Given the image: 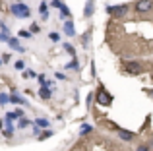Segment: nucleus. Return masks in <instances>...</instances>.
<instances>
[{
	"instance_id": "f257e3e1",
	"label": "nucleus",
	"mask_w": 153,
	"mask_h": 151,
	"mask_svg": "<svg viewBox=\"0 0 153 151\" xmlns=\"http://www.w3.org/2000/svg\"><path fill=\"white\" fill-rule=\"evenodd\" d=\"M12 14L18 16V18H27L29 16V8L23 6V4H14L12 6Z\"/></svg>"
},
{
	"instance_id": "f03ea898",
	"label": "nucleus",
	"mask_w": 153,
	"mask_h": 151,
	"mask_svg": "<svg viewBox=\"0 0 153 151\" xmlns=\"http://www.w3.org/2000/svg\"><path fill=\"white\" fill-rule=\"evenodd\" d=\"M126 12H128L126 4H118V6H111L108 8V14H112L114 18H122V16H126Z\"/></svg>"
},
{
	"instance_id": "7ed1b4c3",
	"label": "nucleus",
	"mask_w": 153,
	"mask_h": 151,
	"mask_svg": "<svg viewBox=\"0 0 153 151\" xmlns=\"http://www.w3.org/2000/svg\"><path fill=\"white\" fill-rule=\"evenodd\" d=\"M151 8H153V2H151V0H138V2H136V12H140V14L149 12Z\"/></svg>"
},
{
	"instance_id": "20e7f679",
	"label": "nucleus",
	"mask_w": 153,
	"mask_h": 151,
	"mask_svg": "<svg viewBox=\"0 0 153 151\" xmlns=\"http://www.w3.org/2000/svg\"><path fill=\"white\" fill-rule=\"evenodd\" d=\"M126 72L128 74H134V76H138V74H142V64L140 62H126Z\"/></svg>"
},
{
	"instance_id": "39448f33",
	"label": "nucleus",
	"mask_w": 153,
	"mask_h": 151,
	"mask_svg": "<svg viewBox=\"0 0 153 151\" xmlns=\"http://www.w3.org/2000/svg\"><path fill=\"white\" fill-rule=\"evenodd\" d=\"M97 101H99V105H111V97H108L103 89L97 91Z\"/></svg>"
},
{
	"instance_id": "423d86ee",
	"label": "nucleus",
	"mask_w": 153,
	"mask_h": 151,
	"mask_svg": "<svg viewBox=\"0 0 153 151\" xmlns=\"http://www.w3.org/2000/svg\"><path fill=\"white\" fill-rule=\"evenodd\" d=\"M118 136L122 138V140H126V141H130L132 138H134V136H132V132H128V130H118Z\"/></svg>"
},
{
	"instance_id": "0eeeda50",
	"label": "nucleus",
	"mask_w": 153,
	"mask_h": 151,
	"mask_svg": "<svg viewBox=\"0 0 153 151\" xmlns=\"http://www.w3.org/2000/svg\"><path fill=\"white\" fill-rule=\"evenodd\" d=\"M64 29H66V33L72 37V35H74V23H72V21H68L66 25H64Z\"/></svg>"
},
{
	"instance_id": "6e6552de",
	"label": "nucleus",
	"mask_w": 153,
	"mask_h": 151,
	"mask_svg": "<svg viewBox=\"0 0 153 151\" xmlns=\"http://www.w3.org/2000/svg\"><path fill=\"white\" fill-rule=\"evenodd\" d=\"M91 14H93V2H91V0H89V2H87V6H85V16H87V18H89Z\"/></svg>"
},
{
	"instance_id": "1a4fd4ad",
	"label": "nucleus",
	"mask_w": 153,
	"mask_h": 151,
	"mask_svg": "<svg viewBox=\"0 0 153 151\" xmlns=\"http://www.w3.org/2000/svg\"><path fill=\"white\" fill-rule=\"evenodd\" d=\"M39 95H41L43 99H49V97H51V89H47V87H43V89L39 91Z\"/></svg>"
},
{
	"instance_id": "9d476101",
	"label": "nucleus",
	"mask_w": 153,
	"mask_h": 151,
	"mask_svg": "<svg viewBox=\"0 0 153 151\" xmlns=\"http://www.w3.org/2000/svg\"><path fill=\"white\" fill-rule=\"evenodd\" d=\"M8 43H10V47H12V49H16V50H22V47L18 45V41H16V39H8Z\"/></svg>"
},
{
	"instance_id": "9b49d317",
	"label": "nucleus",
	"mask_w": 153,
	"mask_h": 151,
	"mask_svg": "<svg viewBox=\"0 0 153 151\" xmlns=\"http://www.w3.org/2000/svg\"><path fill=\"white\" fill-rule=\"evenodd\" d=\"M8 101H10V97H8V95H4V93L0 95V105H6Z\"/></svg>"
},
{
	"instance_id": "f8f14e48",
	"label": "nucleus",
	"mask_w": 153,
	"mask_h": 151,
	"mask_svg": "<svg viewBox=\"0 0 153 151\" xmlns=\"http://www.w3.org/2000/svg\"><path fill=\"white\" fill-rule=\"evenodd\" d=\"M87 132H91V126H87V124H85V126H82V136H85Z\"/></svg>"
},
{
	"instance_id": "ddd939ff",
	"label": "nucleus",
	"mask_w": 153,
	"mask_h": 151,
	"mask_svg": "<svg viewBox=\"0 0 153 151\" xmlns=\"http://www.w3.org/2000/svg\"><path fill=\"white\" fill-rule=\"evenodd\" d=\"M10 101H12V103H23L22 99L18 97V95H12V97H10Z\"/></svg>"
},
{
	"instance_id": "4468645a",
	"label": "nucleus",
	"mask_w": 153,
	"mask_h": 151,
	"mask_svg": "<svg viewBox=\"0 0 153 151\" xmlns=\"http://www.w3.org/2000/svg\"><path fill=\"white\" fill-rule=\"evenodd\" d=\"M16 68L22 70V68H23V62H22V60H18V62H16Z\"/></svg>"
},
{
	"instance_id": "2eb2a0df",
	"label": "nucleus",
	"mask_w": 153,
	"mask_h": 151,
	"mask_svg": "<svg viewBox=\"0 0 153 151\" xmlns=\"http://www.w3.org/2000/svg\"><path fill=\"white\" fill-rule=\"evenodd\" d=\"M27 126V120H19V128H25Z\"/></svg>"
},
{
	"instance_id": "dca6fc26",
	"label": "nucleus",
	"mask_w": 153,
	"mask_h": 151,
	"mask_svg": "<svg viewBox=\"0 0 153 151\" xmlns=\"http://www.w3.org/2000/svg\"><path fill=\"white\" fill-rule=\"evenodd\" d=\"M138 151H149V149H147L146 145H140V147H138Z\"/></svg>"
}]
</instances>
